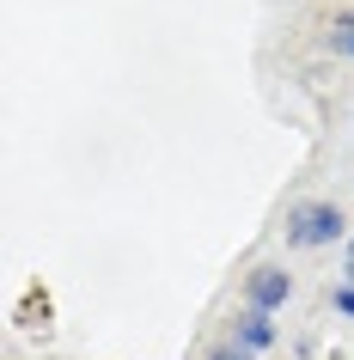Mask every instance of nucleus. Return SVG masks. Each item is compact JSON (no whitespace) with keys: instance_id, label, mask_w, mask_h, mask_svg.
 <instances>
[{"instance_id":"nucleus-4","label":"nucleus","mask_w":354,"mask_h":360,"mask_svg":"<svg viewBox=\"0 0 354 360\" xmlns=\"http://www.w3.org/2000/svg\"><path fill=\"white\" fill-rule=\"evenodd\" d=\"M330 49L354 61V13H342V19H336V31H330Z\"/></svg>"},{"instance_id":"nucleus-3","label":"nucleus","mask_w":354,"mask_h":360,"mask_svg":"<svg viewBox=\"0 0 354 360\" xmlns=\"http://www.w3.org/2000/svg\"><path fill=\"white\" fill-rule=\"evenodd\" d=\"M232 342H239L244 354H269V348L281 342V330H275V318H269V311L239 305V318H232Z\"/></svg>"},{"instance_id":"nucleus-6","label":"nucleus","mask_w":354,"mask_h":360,"mask_svg":"<svg viewBox=\"0 0 354 360\" xmlns=\"http://www.w3.org/2000/svg\"><path fill=\"white\" fill-rule=\"evenodd\" d=\"M208 360H251V354H244V348H214Z\"/></svg>"},{"instance_id":"nucleus-2","label":"nucleus","mask_w":354,"mask_h":360,"mask_svg":"<svg viewBox=\"0 0 354 360\" xmlns=\"http://www.w3.org/2000/svg\"><path fill=\"white\" fill-rule=\"evenodd\" d=\"M287 300H293V275H287V269L263 263V269L244 275V305H251V311H269V318H275Z\"/></svg>"},{"instance_id":"nucleus-7","label":"nucleus","mask_w":354,"mask_h":360,"mask_svg":"<svg viewBox=\"0 0 354 360\" xmlns=\"http://www.w3.org/2000/svg\"><path fill=\"white\" fill-rule=\"evenodd\" d=\"M342 281H354V232H348V275H342Z\"/></svg>"},{"instance_id":"nucleus-1","label":"nucleus","mask_w":354,"mask_h":360,"mask_svg":"<svg viewBox=\"0 0 354 360\" xmlns=\"http://www.w3.org/2000/svg\"><path fill=\"white\" fill-rule=\"evenodd\" d=\"M281 232H287V245L293 250H330L348 238V220H342V208L336 202H293L287 208V220H281Z\"/></svg>"},{"instance_id":"nucleus-5","label":"nucleus","mask_w":354,"mask_h":360,"mask_svg":"<svg viewBox=\"0 0 354 360\" xmlns=\"http://www.w3.org/2000/svg\"><path fill=\"white\" fill-rule=\"evenodd\" d=\"M330 300H336V311H342V318L354 323V281H342V287H336V293H330Z\"/></svg>"}]
</instances>
